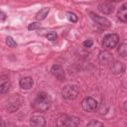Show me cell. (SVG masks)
Masks as SVG:
<instances>
[{"mask_svg": "<svg viewBox=\"0 0 127 127\" xmlns=\"http://www.w3.org/2000/svg\"><path fill=\"white\" fill-rule=\"evenodd\" d=\"M51 103H52V100H51L50 95L48 93H46V92H41V93L38 94V96L34 100L33 108L36 111L45 112L50 108Z\"/></svg>", "mask_w": 127, "mask_h": 127, "instance_id": "6da1fadb", "label": "cell"}, {"mask_svg": "<svg viewBox=\"0 0 127 127\" xmlns=\"http://www.w3.org/2000/svg\"><path fill=\"white\" fill-rule=\"evenodd\" d=\"M63 96L67 99V100H72L74 98H76V96L78 95V87L76 85H73V84H68V85H65L64 88H63Z\"/></svg>", "mask_w": 127, "mask_h": 127, "instance_id": "7a4b0ae2", "label": "cell"}, {"mask_svg": "<svg viewBox=\"0 0 127 127\" xmlns=\"http://www.w3.org/2000/svg\"><path fill=\"white\" fill-rule=\"evenodd\" d=\"M119 41V37L117 34H108L103 38L102 45L106 49H113Z\"/></svg>", "mask_w": 127, "mask_h": 127, "instance_id": "3957f363", "label": "cell"}, {"mask_svg": "<svg viewBox=\"0 0 127 127\" xmlns=\"http://www.w3.org/2000/svg\"><path fill=\"white\" fill-rule=\"evenodd\" d=\"M81 107L86 112H92L97 108V102L92 97H86L81 101Z\"/></svg>", "mask_w": 127, "mask_h": 127, "instance_id": "277c9868", "label": "cell"}, {"mask_svg": "<svg viewBox=\"0 0 127 127\" xmlns=\"http://www.w3.org/2000/svg\"><path fill=\"white\" fill-rule=\"evenodd\" d=\"M62 122H59L58 124L61 126H67V127H72V126H77L79 125L80 121L77 117L75 116H64V119H61Z\"/></svg>", "mask_w": 127, "mask_h": 127, "instance_id": "5b68a950", "label": "cell"}, {"mask_svg": "<svg viewBox=\"0 0 127 127\" xmlns=\"http://www.w3.org/2000/svg\"><path fill=\"white\" fill-rule=\"evenodd\" d=\"M89 14H90L91 19H92L96 24H98V25H100V26H103V27H110V26H111V23H110V21H109L108 19H106V18H104V17L97 16V15H95V14H93V13H89Z\"/></svg>", "mask_w": 127, "mask_h": 127, "instance_id": "8992f818", "label": "cell"}, {"mask_svg": "<svg viewBox=\"0 0 127 127\" xmlns=\"http://www.w3.org/2000/svg\"><path fill=\"white\" fill-rule=\"evenodd\" d=\"M51 71H52V73H53L58 79H60V80H63V79H64V77H65L64 70V68H63L60 64H54V65L52 66Z\"/></svg>", "mask_w": 127, "mask_h": 127, "instance_id": "52a82bcc", "label": "cell"}, {"mask_svg": "<svg viewBox=\"0 0 127 127\" xmlns=\"http://www.w3.org/2000/svg\"><path fill=\"white\" fill-rule=\"evenodd\" d=\"M98 59H99V62L102 64H110L112 63V61H113L112 55L109 52H106V51L101 52L99 54V56H98Z\"/></svg>", "mask_w": 127, "mask_h": 127, "instance_id": "ba28073f", "label": "cell"}, {"mask_svg": "<svg viewBox=\"0 0 127 127\" xmlns=\"http://www.w3.org/2000/svg\"><path fill=\"white\" fill-rule=\"evenodd\" d=\"M30 124L34 127H43L46 125V121L45 118L41 115H33L30 120Z\"/></svg>", "mask_w": 127, "mask_h": 127, "instance_id": "9c48e42d", "label": "cell"}, {"mask_svg": "<svg viewBox=\"0 0 127 127\" xmlns=\"http://www.w3.org/2000/svg\"><path fill=\"white\" fill-rule=\"evenodd\" d=\"M117 17L122 22H127V3H124L118 10Z\"/></svg>", "mask_w": 127, "mask_h": 127, "instance_id": "30bf717a", "label": "cell"}, {"mask_svg": "<svg viewBox=\"0 0 127 127\" xmlns=\"http://www.w3.org/2000/svg\"><path fill=\"white\" fill-rule=\"evenodd\" d=\"M33 83H34L33 82V79L30 76L23 77L22 79H20V82H19L21 88H23V89H30L33 86Z\"/></svg>", "mask_w": 127, "mask_h": 127, "instance_id": "8fae6325", "label": "cell"}, {"mask_svg": "<svg viewBox=\"0 0 127 127\" xmlns=\"http://www.w3.org/2000/svg\"><path fill=\"white\" fill-rule=\"evenodd\" d=\"M124 69H125V66H124V64H123L122 63H120V62L114 63V64H112V66H111V70H112L113 73H122V72L124 71Z\"/></svg>", "mask_w": 127, "mask_h": 127, "instance_id": "7c38bea8", "label": "cell"}, {"mask_svg": "<svg viewBox=\"0 0 127 127\" xmlns=\"http://www.w3.org/2000/svg\"><path fill=\"white\" fill-rule=\"evenodd\" d=\"M99 10H100L101 12L105 13V14H109V13H111V12L113 11V6H112L110 3L105 2V3H103L102 5L99 6Z\"/></svg>", "mask_w": 127, "mask_h": 127, "instance_id": "4fadbf2b", "label": "cell"}, {"mask_svg": "<svg viewBox=\"0 0 127 127\" xmlns=\"http://www.w3.org/2000/svg\"><path fill=\"white\" fill-rule=\"evenodd\" d=\"M49 11H50L49 8H43V9H41V10L37 13V15H36L37 20H43V19H45L46 16L48 15Z\"/></svg>", "mask_w": 127, "mask_h": 127, "instance_id": "5bb4252c", "label": "cell"}, {"mask_svg": "<svg viewBox=\"0 0 127 127\" xmlns=\"http://www.w3.org/2000/svg\"><path fill=\"white\" fill-rule=\"evenodd\" d=\"M118 54L121 57H127V44H121L118 47Z\"/></svg>", "mask_w": 127, "mask_h": 127, "instance_id": "9a60e30c", "label": "cell"}, {"mask_svg": "<svg viewBox=\"0 0 127 127\" xmlns=\"http://www.w3.org/2000/svg\"><path fill=\"white\" fill-rule=\"evenodd\" d=\"M10 88V82L9 81H5V82H2L1 85H0V92L2 94L6 93Z\"/></svg>", "mask_w": 127, "mask_h": 127, "instance_id": "2e32d148", "label": "cell"}, {"mask_svg": "<svg viewBox=\"0 0 127 127\" xmlns=\"http://www.w3.org/2000/svg\"><path fill=\"white\" fill-rule=\"evenodd\" d=\"M6 44L9 46V47H11V48H15L16 46H17V44H16V42L13 40V38H11V37H7L6 38Z\"/></svg>", "mask_w": 127, "mask_h": 127, "instance_id": "e0dca14e", "label": "cell"}, {"mask_svg": "<svg viewBox=\"0 0 127 127\" xmlns=\"http://www.w3.org/2000/svg\"><path fill=\"white\" fill-rule=\"evenodd\" d=\"M66 17H67V19H68L69 21H71V22H73V23H75V22L77 21V17H76L75 14H73V13L67 12V13H66Z\"/></svg>", "mask_w": 127, "mask_h": 127, "instance_id": "ac0fdd59", "label": "cell"}, {"mask_svg": "<svg viewBox=\"0 0 127 127\" xmlns=\"http://www.w3.org/2000/svg\"><path fill=\"white\" fill-rule=\"evenodd\" d=\"M47 38H48V40H50V41H56L57 38H58V36H57L56 33L51 32V33H49V34L47 35Z\"/></svg>", "mask_w": 127, "mask_h": 127, "instance_id": "d6986e66", "label": "cell"}, {"mask_svg": "<svg viewBox=\"0 0 127 127\" xmlns=\"http://www.w3.org/2000/svg\"><path fill=\"white\" fill-rule=\"evenodd\" d=\"M87 126H89V127H91V126H103V123L95 121V120H91L89 123H87Z\"/></svg>", "mask_w": 127, "mask_h": 127, "instance_id": "ffe728a7", "label": "cell"}, {"mask_svg": "<svg viewBox=\"0 0 127 127\" xmlns=\"http://www.w3.org/2000/svg\"><path fill=\"white\" fill-rule=\"evenodd\" d=\"M40 27V24L39 23H32L31 25H29V27H28V29L29 30H34V29H37V28H39Z\"/></svg>", "mask_w": 127, "mask_h": 127, "instance_id": "44dd1931", "label": "cell"}, {"mask_svg": "<svg viewBox=\"0 0 127 127\" xmlns=\"http://www.w3.org/2000/svg\"><path fill=\"white\" fill-rule=\"evenodd\" d=\"M83 46H84L85 48H90V47L92 46V41H91V40H86V41H84V42H83Z\"/></svg>", "mask_w": 127, "mask_h": 127, "instance_id": "7402d4cb", "label": "cell"}, {"mask_svg": "<svg viewBox=\"0 0 127 127\" xmlns=\"http://www.w3.org/2000/svg\"><path fill=\"white\" fill-rule=\"evenodd\" d=\"M4 20H5V13L1 12V21H4Z\"/></svg>", "mask_w": 127, "mask_h": 127, "instance_id": "603a6c76", "label": "cell"}, {"mask_svg": "<svg viewBox=\"0 0 127 127\" xmlns=\"http://www.w3.org/2000/svg\"><path fill=\"white\" fill-rule=\"evenodd\" d=\"M123 108H124V110L127 112V101L124 102V104H123Z\"/></svg>", "mask_w": 127, "mask_h": 127, "instance_id": "cb8c5ba5", "label": "cell"}, {"mask_svg": "<svg viewBox=\"0 0 127 127\" xmlns=\"http://www.w3.org/2000/svg\"><path fill=\"white\" fill-rule=\"evenodd\" d=\"M111 1H114V2H117V1H121V0H111Z\"/></svg>", "mask_w": 127, "mask_h": 127, "instance_id": "d4e9b609", "label": "cell"}]
</instances>
